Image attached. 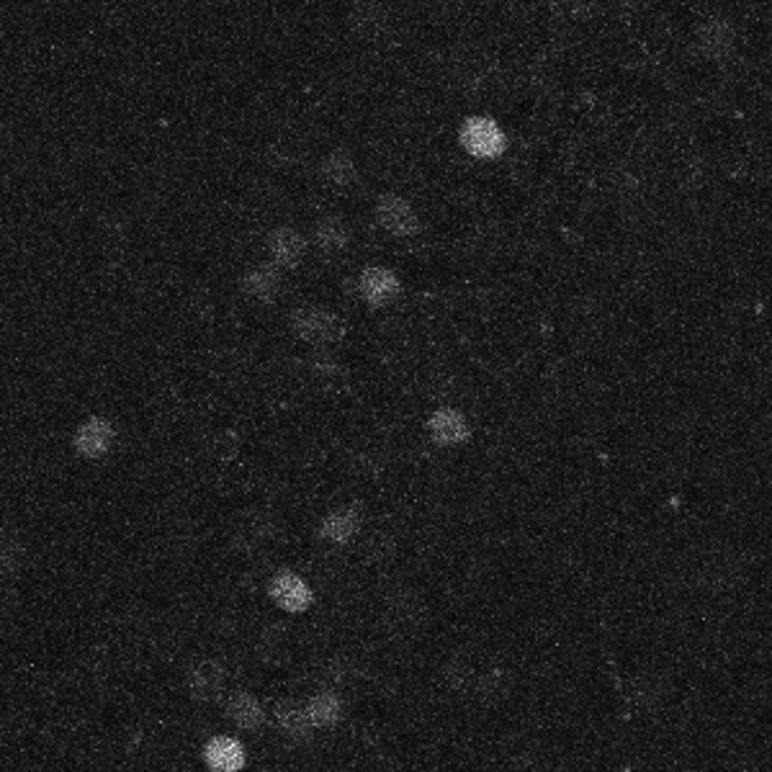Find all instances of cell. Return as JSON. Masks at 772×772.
I'll list each match as a JSON object with an SVG mask.
<instances>
[{"mask_svg":"<svg viewBox=\"0 0 772 772\" xmlns=\"http://www.w3.org/2000/svg\"><path fill=\"white\" fill-rule=\"evenodd\" d=\"M461 145L469 155L482 157V160H492V157H500L505 152V132L497 127L492 119H469L461 129Z\"/></svg>","mask_w":772,"mask_h":772,"instance_id":"1","label":"cell"},{"mask_svg":"<svg viewBox=\"0 0 772 772\" xmlns=\"http://www.w3.org/2000/svg\"><path fill=\"white\" fill-rule=\"evenodd\" d=\"M291 327H294L299 338L309 340L314 345L332 343V340H338L343 335V325H340L338 317L320 307H304L294 312Z\"/></svg>","mask_w":772,"mask_h":772,"instance_id":"2","label":"cell"},{"mask_svg":"<svg viewBox=\"0 0 772 772\" xmlns=\"http://www.w3.org/2000/svg\"><path fill=\"white\" fill-rule=\"evenodd\" d=\"M695 44H698L700 55L706 60L724 62L734 55L736 49V29L731 21L726 19H706L700 24L698 34H695Z\"/></svg>","mask_w":772,"mask_h":772,"instance_id":"3","label":"cell"},{"mask_svg":"<svg viewBox=\"0 0 772 772\" xmlns=\"http://www.w3.org/2000/svg\"><path fill=\"white\" fill-rule=\"evenodd\" d=\"M376 219L386 232H392L397 237H412L420 232V219H417L415 209L394 193L381 196L379 204H376Z\"/></svg>","mask_w":772,"mask_h":772,"instance_id":"4","label":"cell"},{"mask_svg":"<svg viewBox=\"0 0 772 772\" xmlns=\"http://www.w3.org/2000/svg\"><path fill=\"white\" fill-rule=\"evenodd\" d=\"M350 26L358 37L368 39V42H379L386 37V31L392 26V16L379 0H358L353 11H350Z\"/></svg>","mask_w":772,"mask_h":772,"instance_id":"5","label":"cell"},{"mask_svg":"<svg viewBox=\"0 0 772 772\" xmlns=\"http://www.w3.org/2000/svg\"><path fill=\"white\" fill-rule=\"evenodd\" d=\"M111 443H114V425H111L109 420H103V417L85 420L73 438L75 451H78L80 456H85V459H98V456H103V453L111 448Z\"/></svg>","mask_w":772,"mask_h":772,"instance_id":"6","label":"cell"},{"mask_svg":"<svg viewBox=\"0 0 772 772\" xmlns=\"http://www.w3.org/2000/svg\"><path fill=\"white\" fill-rule=\"evenodd\" d=\"M358 289L371 307H384L399 294V278L389 268H366L358 278Z\"/></svg>","mask_w":772,"mask_h":772,"instance_id":"7","label":"cell"},{"mask_svg":"<svg viewBox=\"0 0 772 772\" xmlns=\"http://www.w3.org/2000/svg\"><path fill=\"white\" fill-rule=\"evenodd\" d=\"M307 253V242L296 230L281 227L268 237V255L276 268H296Z\"/></svg>","mask_w":772,"mask_h":772,"instance_id":"8","label":"cell"},{"mask_svg":"<svg viewBox=\"0 0 772 772\" xmlns=\"http://www.w3.org/2000/svg\"><path fill=\"white\" fill-rule=\"evenodd\" d=\"M271 598L276 600L278 608L289 610V613H302L312 603V592H309L304 579H299L291 572H281L273 579Z\"/></svg>","mask_w":772,"mask_h":772,"instance_id":"9","label":"cell"},{"mask_svg":"<svg viewBox=\"0 0 772 772\" xmlns=\"http://www.w3.org/2000/svg\"><path fill=\"white\" fill-rule=\"evenodd\" d=\"M320 175L327 186L338 188V191H348V188L356 186V181H358L356 163H353L348 152H343V150L330 152V155L322 160Z\"/></svg>","mask_w":772,"mask_h":772,"instance_id":"10","label":"cell"},{"mask_svg":"<svg viewBox=\"0 0 772 772\" xmlns=\"http://www.w3.org/2000/svg\"><path fill=\"white\" fill-rule=\"evenodd\" d=\"M430 435L441 446H456L466 438V420L456 410H438L430 417Z\"/></svg>","mask_w":772,"mask_h":772,"instance_id":"11","label":"cell"},{"mask_svg":"<svg viewBox=\"0 0 772 772\" xmlns=\"http://www.w3.org/2000/svg\"><path fill=\"white\" fill-rule=\"evenodd\" d=\"M206 762H209V767H214V770H240V767L245 765V752H242L240 744H237L235 739H230V736H217V739H212L209 747H206Z\"/></svg>","mask_w":772,"mask_h":772,"instance_id":"12","label":"cell"},{"mask_svg":"<svg viewBox=\"0 0 772 772\" xmlns=\"http://www.w3.org/2000/svg\"><path fill=\"white\" fill-rule=\"evenodd\" d=\"M242 286H245V291H248L253 299H260V302H273V299L281 294L284 281H281V276H278L276 266H260V268H253V271L245 276Z\"/></svg>","mask_w":772,"mask_h":772,"instance_id":"13","label":"cell"},{"mask_svg":"<svg viewBox=\"0 0 772 772\" xmlns=\"http://www.w3.org/2000/svg\"><path fill=\"white\" fill-rule=\"evenodd\" d=\"M227 716L245 731H258L266 721V713H263L260 703L248 693L232 695V700L227 703Z\"/></svg>","mask_w":772,"mask_h":772,"instance_id":"14","label":"cell"},{"mask_svg":"<svg viewBox=\"0 0 772 772\" xmlns=\"http://www.w3.org/2000/svg\"><path fill=\"white\" fill-rule=\"evenodd\" d=\"M358 525H361L358 515L348 510V507H343V510H335V513L327 515L325 523H322V536L332 543H348L350 538L356 536Z\"/></svg>","mask_w":772,"mask_h":772,"instance_id":"15","label":"cell"},{"mask_svg":"<svg viewBox=\"0 0 772 772\" xmlns=\"http://www.w3.org/2000/svg\"><path fill=\"white\" fill-rule=\"evenodd\" d=\"M276 721L278 726L286 731L289 736H296V739H302V736L309 734L312 729V718H309L307 708H299L291 700H284V703H278L276 706Z\"/></svg>","mask_w":772,"mask_h":772,"instance_id":"16","label":"cell"},{"mask_svg":"<svg viewBox=\"0 0 772 772\" xmlns=\"http://www.w3.org/2000/svg\"><path fill=\"white\" fill-rule=\"evenodd\" d=\"M224 685V675L214 662H201L191 675V693L201 700H212Z\"/></svg>","mask_w":772,"mask_h":772,"instance_id":"17","label":"cell"},{"mask_svg":"<svg viewBox=\"0 0 772 772\" xmlns=\"http://www.w3.org/2000/svg\"><path fill=\"white\" fill-rule=\"evenodd\" d=\"M348 240L350 235L343 219L330 217L325 219V222H320V227H317V242H320V248L325 250V253H340V250H345Z\"/></svg>","mask_w":772,"mask_h":772,"instance_id":"18","label":"cell"},{"mask_svg":"<svg viewBox=\"0 0 772 772\" xmlns=\"http://www.w3.org/2000/svg\"><path fill=\"white\" fill-rule=\"evenodd\" d=\"M307 711L314 726H332L340 718V700L332 693L314 695V698L309 700Z\"/></svg>","mask_w":772,"mask_h":772,"instance_id":"19","label":"cell"},{"mask_svg":"<svg viewBox=\"0 0 772 772\" xmlns=\"http://www.w3.org/2000/svg\"><path fill=\"white\" fill-rule=\"evenodd\" d=\"M451 3H464V0H451Z\"/></svg>","mask_w":772,"mask_h":772,"instance_id":"20","label":"cell"}]
</instances>
